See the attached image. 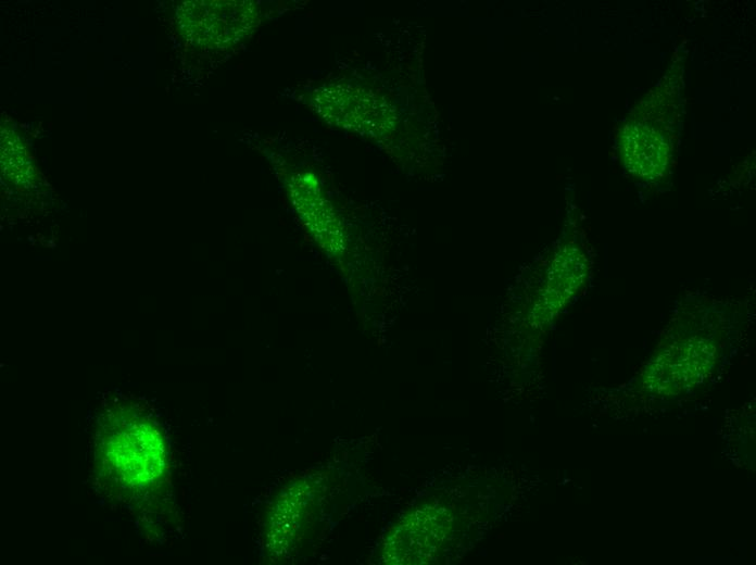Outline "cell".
<instances>
[{
    "label": "cell",
    "instance_id": "obj_1",
    "mask_svg": "<svg viewBox=\"0 0 756 565\" xmlns=\"http://www.w3.org/2000/svg\"><path fill=\"white\" fill-rule=\"evenodd\" d=\"M175 17L180 36L190 45L225 50L255 29L260 9L249 0H191L177 7Z\"/></svg>",
    "mask_w": 756,
    "mask_h": 565
},
{
    "label": "cell",
    "instance_id": "obj_2",
    "mask_svg": "<svg viewBox=\"0 0 756 565\" xmlns=\"http://www.w3.org/2000/svg\"><path fill=\"white\" fill-rule=\"evenodd\" d=\"M314 111L329 125L364 136L381 137L395 125L394 109L373 91L346 84L316 88L311 97Z\"/></svg>",
    "mask_w": 756,
    "mask_h": 565
},
{
    "label": "cell",
    "instance_id": "obj_4",
    "mask_svg": "<svg viewBox=\"0 0 756 565\" xmlns=\"http://www.w3.org/2000/svg\"><path fill=\"white\" fill-rule=\"evenodd\" d=\"M288 189L292 205L315 240L324 248H337L342 236L340 224L316 177L308 172L292 174Z\"/></svg>",
    "mask_w": 756,
    "mask_h": 565
},
{
    "label": "cell",
    "instance_id": "obj_3",
    "mask_svg": "<svg viewBox=\"0 0 756 565\" xmlns=\"http://www.w3.org/2000/svg\"><path fill=\"white\" fill-rule=\"evenodd\" d=\"M618 145L622 163L633 176L654 180L667 171L670 140L659 109H635L620 129Z\"/></svg>",
    "mask_w": 756,
    "mask_h": 565
}]
</instances>
